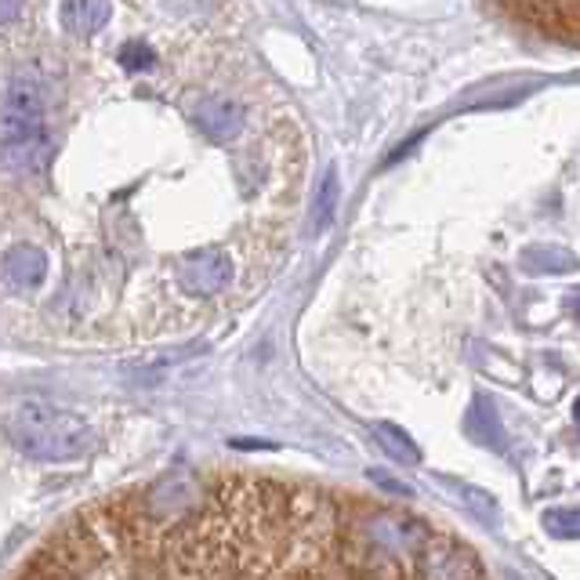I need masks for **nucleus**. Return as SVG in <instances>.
<instances>
[{
	"label": "nucleus",
	"instance_id": "nucleus-1",
	"mask_svg": "<svg viewBox=\"0 0 580 580\" xmlns=\"http://www.w3.org/2000/svg\"><path fill=\"white\" fill-rule=\"evenodd\" d=\"M26 577H345L341 512L319 490L168 471L84 508Z\"/></svg>",
	"mask_w": 580,
	"mask_h": 580
},
{
	"label": "nucleus",
	"instance_id": "nucleus-2",
	"mask_svg": "<svg viewBox=\"0 0 580 580\" xmlns=\"http://www.w3.org/2000/svg\"><path fill=\"white\" fill-rule=\"evenodd\" d=\"M341 512V566L345 577H418V562L435 526L410 512L382 504H338Z\"/></svg>",
	"mask_w": 580,
	"mask_h": 580
},
{
	"label": "nucleus",
	"instance_id": "nucleus-3",
	"mask_svg": "<svg viewBox=\"0 0 580 580\" xmlns=\"http://www.w3.org/2000/svg\"><path fill=\"white\" fill-rule=\"evenodd\" d=\"M4 432L19 454H26L33 460H52V465L88 457L94 446V432L84 418H77V413L44 399L19 402L8 413Z\"/></svg>",
	"mask_w": 580,
	"mask_h": 580
},
{
	"label": "nucleus",
	"instance_id": "nucleus-4",
	"mask_svg": "<svg viewBox=\"0 0 580 580\" xmlns=\"http://www.w3.org/2000/svg\"><path fill=\"white\" fill-rule=\"evenodd\" d=\"M232 258L221 247H204V251H193L182 258L179 269V287L193 298H215L232 283Z\"/></svg>",
	"mask_w": 580,
	"mask_h": 580
},
{
	"label": "nucleus",
	"instance_id": "nucleus-5",
	"mask_svg": "<svg viewBox=\"0 0 580 580\" xmlns=\"http://www.w3.org/2000/svg\"><path fill=\"white\" fill-rule=\"evenodd\" d=\"M421 580H460V577H482V566L476 559V551L468 544H460L457 537L435 530V537L424 548L418 562Z\"/></svg>",
	"mask_w": 580,
	"mask_h": 580
},
{
	"label": "nucleus",
	"instance_id": "nucleus-6",
	"mask_svg": "<svg viewBox=\"0 0 580 580\" xmlns=\"http://www.w3.org/2000/svg\"><path fill=\"white\" fill-rule=\"evenodd\" d=\"M530 26H537L541 33L562 37L566 44L577 41V15H580V0H508Z\"/></svg>",
	"mask_w": 580,
	"mask_h": 580
},
{
	"label": "nucleus",
	"instance_id": "nucleus-7",
	"mask_svg": "<svg viewBox=\"0 0 580 580\" xmlns=\"http://www.w3.org/2000/svg\"><path fill=\"white\" fill-rule=\"evenodd\" d=\"M200 132H204L215 146H229V141L243 132V105L229 99V94H215L193 113Z\"/></svg>",
	"mask_w": 580,
	"mask_h": 580
},
{
	"label": "nucleus",
	"instance_id": "nucleus-8",
	"mask_svg": "<svg viewBox=\"0 0 580 580\" xmlns=\"http://www.w3.org/2000/svg\"><path fill=\"white\" fill-rule=\"evenodd\" d=\"M110 15H113L110 0H62V8H58V22L73 37H94L110 22Z\"/></svg>",
	"mask_w": 580,
	"mask_h": 580
},
{
	"label": "nucleus",
	"instance_id": "nucleus-9",
	"mask_svg": "<svg viewBox=\"0 0 580 580\" xmlns=\"http://www.w3.org/2000/svg\"><path fill=\"white\" fill-rule=\"evenodd\" d=\"M4 276L11 280V287H15V291L41 287L44 276H47V258H44V251H41V247H33V243H15L4 254Z\"/></svg>",
	"mask_w": 580,
	"mask_h": 580
},
{
	"label": "nucleus",
	"instance_id": "nucleus-10",
	"mask_svg": "<svg viewBox=\"0 0 580 580\" xmlns=\"http://www.w3.org/2000/svg\"><path fill=\"white\" fill-rule=\"evenodd\" d=\"M465 429H468L471 440L482 443V446H490V450H501V446H504L501 421H497V413L490 410L487 396H476V402H471V410H468Z\"/></svg>",
	"mask_w": 580,
	"mask_h": 580
},
{
	"label": "nucleus",
	"instance_id": "nucleus-11",
	"mask_svg": "<svg viewBox=\"0 0 580 580\" xmlns=\"http://www.w3.org/2000/svg\"><path fill=\"white\" fill-rule=\"evenodd\" d=\"M446 487H454V490L460 493V504H465L468 512L479 519V523H487V526L501 523V508H497V497H490L487 490L465 487V482H450V479H446Z\"/></svg>",
	"mask_w": 580,
	"mask_h": 580
},
{
	"label": "nucleus",
	"instance_id": "nucleus-12",
	"mask_svg": "<svg viewBox=\"0 0 580 580\" xmlns=\"http://www.w3.org/2000/svg\"><path fill=\"white\" fill-rule=\"evenodd\" d=\"M374 435L377 443H382L385 454H393L396 460H402V465H418L421 460V450L410 443V435L396 429V424H374Z\"/></svg>",
	"mask_w": 580,
	"mask_h": 580
},
{
	"label": "nucleus",
	"instance_id": "nucleus-13",
	"mask_svg": "<svg viewBox=\"0 0 580 580\" xmlns=\"http://www.w3.org/2000/svg\"><path fill=\"white\" fill-rule=\"evenodd\" d=\"M334 211H338V171H327V179H323V185H319V196H316L312 232L327 229V225L334 221Z\"/></svg>",
	"mask_w": 580,
	"mask_h": 580
},
{
	"label": "nucleus",
	"instance_id": "nucleus-14",
	"mask_svg": "<svg viewBox=\"0 0 580 580\" xmlns=\"http://www.w3.org/2000/svg\"><path fill=\"white\" fill-rule=\"evenodd\" d=\"M544 526L551 530L555 537H562V541H573L580 534V515H577V508H555V512L544 515Z\"/></svg>",
	"mask_w": 580,
	"mask_h": 580
},
{
	"label": "nucleus",
	"instance_id": "nucleus-15",
	"mask_svg": "<svg viewBox=\"0 0 580 580\" xmlns=\"http://www.w3.org/2000/svg\"><path fill=\"white\" fill-rule=\"evenodd\" d=\"M152 47L146 44V41H132V44H124L121 47V62H124V69H146V66H152Z\"/></svg>",
	"mask_w": 580,
	"mask_h": 580
},
{
	"label": "nucleus",
	"instance_id": "nucleus-16",
	"mask_svg": "<svg viewBox=\"0 0 580 580\" xmlns=\"http://www.w3.org/2000/svg\"><path fill=\"white\" fill-rule=\"evenodd\" d=\"M371 479L377 482L382 490H388L393 497H413V490L407 487V482H396V479H388V476H382V471H371Z\"/></svg>",
	"mask_w": 580,
	"mask_h": 580
},
{
	"label": "nucleus",
	"instance_id": "nucleus-17",
	"mask_svg": "<svg viewBox=\"0 0 580 580\" xmlns=\"http://www.w3.org/2000/svg\"><path fill=\"white\" fill-rule=\"evenodd\" d=\"M22 4H26V0H0V26H4V22H11V19H19L22 15Z\"/></svg>",
	"mask_w": 580,
	"mask_h": 580
}]
</instances>
